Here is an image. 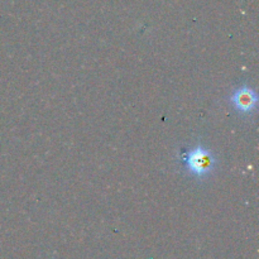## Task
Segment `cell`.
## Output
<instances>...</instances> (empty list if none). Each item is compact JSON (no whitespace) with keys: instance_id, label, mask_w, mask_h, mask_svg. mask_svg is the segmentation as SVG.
<instances>
[{"instance_id":"obj_2","label":"cell","mask_w":259,"mask_h":259,"mask_svg":"<svg viewBox=\"0 0 259 259\" xmlns=\"http://www.w3.org/2000/svg\"><path fill=\"white\" fill-rule=\"evenodd\" d=\"M229 103L237 113L242 115H249L257 108L258 95L255 90L248 85H240L230 94Z\"/></svg>"},{"instance_id":"obj_1","label":"cell","mask_w":259,"mask_h":259,"mask_svg":"<svg viewBox=\"0 0 259 259\" xmlns=\"http://www.w3.org/2000/svg\"><path fill=\"white\" fill-rule=\"evenodd\" d=\"M180 163L189 177L206 180L215 172L218 166L217 154L201 143H197L180 152Z\"/></svg>"}]
</instances>
